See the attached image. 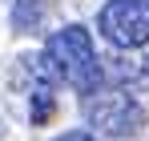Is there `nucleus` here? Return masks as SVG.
I'll return each mask as SVG.
<instances>
[{
  "mask_svg": "<svg viewBox=\"0 0 149 141\" xmlns=\"http://www.w3.org/2000/svg\"><path fill=\"white\" fill-rule=\"evenodd\" d=\"M85 117H89V125L101 129V133L125 137V133H137V129H141L145 113H141V105L129 93L117 89V93H93L85 101Z\"/></svg>",
  "mask_w": 149,
  "mask_h": 141,
  "instance_id": "nucleus-3",
  "label": "nucleus"
},
{
  "mask_svg": "<svg viewBox=\"0 0 149 141\" xmlns=\"http://www.w3.org/2000/svg\"><path fill=\"white\" fill-rule=\"evenodd\" d=\"M52 141H97V137L85 133V129H69V133H61V137H52Z\"/></svg>",
  "mask_w": 149,
  "mask_h": 141,
  "instance_id": "nucleus-6",
  "label": "nucleus"
},
{
  "mask_svg": "<svg viewBox=\"0 0 149 141\" xmlns=\"http://www.w3.org/2000/svg\"><path fill=\"white\" fill-rule=\"evenodd\" d=\"M45 57H49L52 69H56V81H65L69 89H77V93H85V97H93L97 85L105 81L101 77V57H97V48H93V36L81 24H69V28L52 32L49 45H45Z\"/></svg>",
  "mask_w": 149,
  "mask_h": 141,
  "instance_id": "nucleus-1",
  "label": "nucleus"
},
{
  "mask_svg": "<svg viewBox=\"0 0 149 141\" xmlns=\"http://www.w3.org/2000/svg\"><path fill=\"white\" fill-rule=\"evenodd\" d=\"M28 77H32L28 117H32V125H45L56 109V69H52V61L45 52H36V57H28Z\"/></svg>",
  "mask_w": 149,
  "mask_h": 141,
  "instance_id": "nucleus-4",
  "label": "nucleus"
},
{
  "mask_svg": "<svg viewBox=\"0 0 149 141\" xmlns=\"http://www.w3.org/2000/svg\"><path fill=\"white\" fill-rule=\"evenodd\" d=\"M45 16V8L40 4H28V0H16V12H12V28L16 32H28V28H36Z\"/></svg>",
  "mask_w": 149,
  "mask_h": 141,
  "instance_id": "nucleus-5",
  "label": "nucleus"
},
{
  "mask_svg": "<svg viewBox=\"0 0 149 141\" xmlns=\"http://www.w3.org/2000/svg\"><path fill=\"white\" fill-rule=\"evenodd\" d=\"M97 28L121 52L149 45V0H109L97 16Z\"/></svg>",
  "mask_w": 149,
  "mask_h": 141,
  "instance_id": "nucleus-2",
  "label": "nucleus"
}]
</instances>
